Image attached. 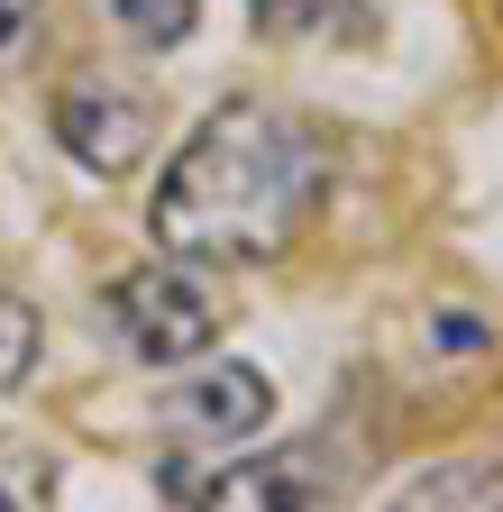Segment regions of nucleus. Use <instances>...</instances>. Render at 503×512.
<instances>
[{"label": "nucleus", "mask_w": 503, "mask_h": 512, "mask_svg": "<svg viewBox=\"0 0 503 512\" xmlns=\"http://www.w3.org/2000/svg\"><path fill=\"white\" fill-rule=\"evenodd\" d=\"M110 330L129 357L147 366H193L211 339H220V293L183 275V256H165V266H129L110 284Z\"/></svg>", "instance_id": "nucleus-2"}, {"label": "nucleus", "mask_w": 503, "mask_h": 512, "mask_svg": "<svg viewBox=\"0 0 503 512\" xmlns=\"http://www.w3.org/2000/svg\"><path fill=\"white\" fill-rule=\"evenodd\" d=\"M266 421H275V384L257 366H238V357H211L202 375H183L165 394V430L211 439V448H247Z\"/></svg>", "instance_id": "nucleus-4"}, {"label": "nucleus", "mask_w": 503, "mask_h": 512, "mask_svg": "<svg viewBox=\"0 0 503 512\" xmlns=\"http://www.w3.org/2000/svg\"><path fill=\"white\" fill-rule=\"evenodd\" d=\"M165 494H183V503H321L330 485L302 458H211V467L165 458Z\"/></svg>", "instance_id": "nucleus-5"}, {"label": "nucleus", "mask_w": 503, "mask_h": 512, "mask_svg": "<svg viewBox=\"0 0 503 512\" xmlns=\"http://www.w3.org/2000/svg\"><path fill=\"white\" fill-rule=\"evenodd\" d=\"M28 366H37V311H28L10 284H0V394H19Z\"/></svg>", "instance_id": "nucleus-9"}, {"label": "nucleus", "mask_w": 503, "mask_h": 512, "mask_svg": "<svg viewBox=\"0 0 503 512\" xmlns=\"http://www.w3.org/2000/svg\"><path fill=\"white\" fill-rule=\"evenodd\" d=\"M110 19H119V37H129V46L165 55V46H183V37L202 28V0H110Z\"/></svg>", "instance_id": "nucleus-7"}, {"label": "nucleus", "mask_w": 503, "mask_h": 512, "mask_svg": "<svg viewBox=\"0 0 503 512\" xmlns=\"http://www.w3.org/2000/svg\"><path fill=\"white\" fill-rule=\"evenodd\" d=\"M366 0H247V19H257V37L275 46H311V37H348Z\"/></svg>", "instance_id": "nucleus-6"}, {"label": "nucleus", "mask_w": 503, "mask_h": 512, "mask_svg": "<svg viewBox=\"0 0 503 512\" xmlns=\"http://www.w3.org/2000/svg\"><path fill=\"white\" fill-rule=\"evenodd\" d=\"M330 202V138L275 101H220L156 174L147 229L183 266H275Z\"/></svg>", "instance_id": "nucleus-1"}, {"label": "nucleus", "mask_w": 503, "mask_h": 512, "mask_svg": "<svg viewBox=\"0 0 503 512\" xmlns=\"http://www.w3.org/2000/svg\"><path fill=\"white\" fill-rule=\"evenodd\" d=\"M37 28H46V0H0V92H10V83L28 74Z\"/></svg>", "instance_id": "nucleus-10"}, {"label": "nucleus", "mask_w": 503, "mask_h": 512, "mask_svg": "<svg viewBox=\"0 0 503 512\" xmlns=\"http://www.w3.org/2000/svg\"><path fill=\"white\" fill-rule=\"evenodd\" d=\"M394 503H503V467H421Z\"/></svg>", "instance_id": "nucleus-8"}, {"label": "nucleus", "mask_w": 503, "mask_h": 512, "mask_svg": "<svg viewBox=\"0 0 503 512\" xmlns=\"http://www.w3.org/2000/svg\"><path fill=\"white\" fill-rule=\"evenodd\" d=\"M55 138H65V156L92 165V174H129L147 156V138H156V101L129 92V83L83 74L65 101H55Z\"/></svg>", "instance_id": "nucleus-3"}]
</instances>
